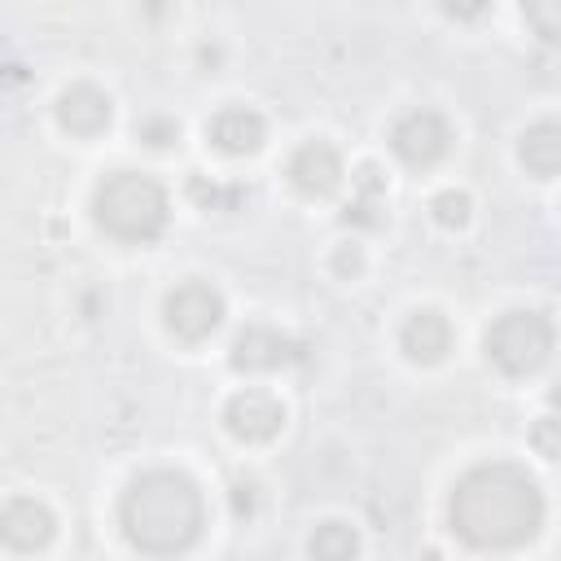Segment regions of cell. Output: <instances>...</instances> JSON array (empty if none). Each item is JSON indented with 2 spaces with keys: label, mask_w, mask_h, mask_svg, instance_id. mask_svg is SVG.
<instances>
[{
  "label": "cell",
  "mask_w": 561,
  "mask_h": 561,
  "mask_svg": "<svg viewBox=\"0 0 561 561\" xmlns=\"http://www.w3.org/2000/svg\"><path fill=\"white\" fill-rule=\"evenodd\" d=\"M539 526H543L539 482L508 460L469 469L451 491V530L469 548L508 552L535 539Z\"/></svg>",
  "instance_id": "6da1fadb"
},
{
  "label": "cell",
  "mask_w": 561,
  "mask_h": 561,
  "mask_svg": "<svg viewBox=\"0 0 561 561\" xmlns=\"http://www.w3.org/2000/svg\"><path fill=\"white\" fill-rule=\"evenodd\" d=\"M118 517L131 548L149 557H171L193 548L202 535V491L175 469H149L127 486Z\"/></svg>",
  "instance_id": "7a4b0ae2"
},
{
  "label": "cell",
  "mask_w": 561,
  "mask_h": 561,
  "mask_svg": "<svg viewBox=\"0 0 561 561\" xmlns=\"http://www.w3.org/2000/svg\"><path fill=\"white\" fill-rule=\"evenodd\" d=\"M92 215L114 241L145 245L158 241L167 228V193L140 171H114L96 184Z\"/></svg>",
  "instance_id": "3957f363"
},
{
  "label": "cell",
  "mask_w": 561,
  "mask_h": 561,
  "mask_svg": "<svg viewBox=\"0 0 561 561\" xmlns=\"http://www.w3.org/2000/svg\"><path fill=\"white\" fill-rule=\"evenodd\" d=\"M486 355L500 373L508 377H530L535 368L548 364L552 355V324L543 311H504L491 329H486Z\"/></svg>",
  "instance_id": "277c9868"
},
{
  "label": "cell",
  "mask_w": 561,
  "mask_h": 561,
  "mask_svg": "<svg viewBox=\"0 0 561 561\" xmlns=\"http://www.w3.org/2000/svg\"><path fill=\"white\" fill-rule=\"evenodd\" d=\"M162 316H167V329H171L175 337L202 342V337H210V333L219 329V320H224V298H219V289H210L206 280H184V285H175V289L167 294Z\"/></svg>",
  "instance_id": "5b68a950"
},
{
  "label": "cell",
  "mask_w": 561,
  "mask_h": 561,
  "mask_svg": "<svg viewBox=\"0 0 561 561\" xmlns=\"http://www.w3.org/2000/svg\"><path fill=\"white\" fill-rule=\"evenodd\" d=\"M451 145V127L438 110H408L390 127V149L408 167H434Z\"/></svg>",
  "instance_id": "8992f818"
},
{
  "label": "cell",
  "mask_w": 561,
  "mask_h": 561,
  "mask_svg": "<svg viewBox=\"0 0 561 561\" xmlns=\"http://www.w3.org/2000/svg\"><path fill=\"white\" fill-rule=\"evenodd\" d=\"M232 368L237 373H272V368H285L294 359H302V342L285 337L280 329H267V324H250L232 337V351H228Z\"/></svg>",
  "instance_id": "52a82bcc"
},
{
  "label": "cell",
  "mask_w": 561,
  "mask_h": 561,
  "mask_svg": "<svg viewBox=\"0 0 561 561\" xmlns=\"http://www.w3.org/2000/svg\"><path fill=\"white\" fill-rule=\"evenodd\" d=\"M224 425H228V434L241 438V443H267V438L280 434L285 408H280V399L267 394V390H241V394L228 399Z\"/></svg>",
  "instance_id": "ba28073f"
},
{
  "label": "cell",
  "mask_w": 561,
  "mask_h": 561,
  "mask_svg": "<svg viewBox=\"0 0 561 561\" xmlns=\"http://www.w3.org/2000/svg\"><path fill=\"white\" fill-rule=\"evenodd\" d=\"M289 184L307 197H329L342 184V158L329 140H307L289 158Z\"/></svg>",
  "instance_id": "9c48e42d"
},
{
  "label": "cell",
  "mask_w": 561,
  "mask_h": 561,
  "mask_svg": "<svg viewBox=\"0 0 561 561\" xmlns=\"http://www.w3.org/2000/svg\"><path fill=\"white\" fill-rule=\"evenodd\" d=\"M267 127H263V114H254L250 105H228L219 110L210 123H206V140L228 153V158H241V153H254L263 145Z\"/></svg>",
  "instance_id": "30bf717a"
},
{
  "label": "cell",
  "mask_w": 561,
  "mask_h": 561,
  "mask_svg": "<svg viewBox=\"0 0 561 561\" xmlns=\"http://www.w3.org/2000/svg\"><path fill=\"white\" fill-rule=\"evenodd\" d=\"M110 114H114L110 96H105L101 88H92V83H75V88H66L61 101H57V118H61V127L75 131V136H96V131H105V127H110Z\"/></svg>",
  "instance_id": "8fae6325"
},
{
  "label": "cell",
  "mask_w": 561,
  "mask_h": 561,
  "mask_svg": "<svg viewBox=\"0 0 561 561\" xmlns=\"http://www.w3.org/2000/svg\"><path fill=\"white\" fill-rule=\"evenodd\" d=\"M0 535H4L9 548L31 552V548L48 543V535H53V513H48L44 504L18 495V500H9L4 513H0Z\"/></svg>",
  "instance_id": "7c38bea8"
},
{
  "label": "cell",
  "mask_w": 561,
  "mask_h": 561,
  "mask_svg": "<svg viewBox=\"0 0 561 561\" xmlns=\"http://www.w3.org/2000/svg\"><path fill=\"white\" fill-rule=\"evenodd\" d=\"M399 346H403V355L408 359H416V364H434V359H443L447 355V346H451V324L438 316V311H412L408 320H403V329H399Z\"/></svg>",
  "instance_id": "4fadbf2b"
},
{
  "label": "cell",
  "mask_w": 561,
  "mask_h": 561,
  "mask_svg": "<svg viewBox=\"0 0 561 561\" xmlns=\"http://www.w3.org/2000/svg\"><path fill=\"white\" fill-rule=\"evenodd\" d=\"M517 158L530 175H561V123L543 118V123L526 127L522 145H517Z\"/></svg>",
  "instance_id": "5bb4252c"
},
{
  "label": "cell",
  "mask_w": 561,
  "mask_h": 561,
  "mask_svg": "<svg viewBox=\"0 0 561 561\" xmlns=\"http://www.w3.org/2000/svg\"><path fill=\"white\" fill-rule=\"evenodd\" d=\"M386 206V180L377 175V167L373 162H364L359 171H355V202L346 206V224H364V228H373Z\"/></svg>",
  "instance_id": "9a60e30c"
},
{
  "label": "cell",
  "mask_w": 561,
  "mask_h": 561,
  "mask_svg": "<svg viewBox=\"0 0 561 561\" xmlns=\"http://www.w3.org/2000/svg\"><path fill=\"white\" fill-rule=\"evenodd\" d=\"M355 548H359V539H355V530L342 526V522H329V526H320V530L311 535V552H316V557H351Z\"/></svg>",
  "instance_id": "2e32d148"
},
{
  "label": "cell",
  "mask_w": 561,
  "mask_h": 561,
  "mask_svg": "<svg viewBox=\"0 0 561 561\" xmlns=\"http://www.w3.org/2000/svg\"><path fill=\"white\" fill-rule=\"evenodd\" d=\"M522 13L543 39L561 44V0H522Z\"/></svg>",
  "instance_id": "e0dca14e"
},
{
  "label": "cell",
  "mask_w": 561,
  "mask_h": 561,
  "mask_svg": "<svg viewBox=\"0 0 561 561\" xmlns=\"http://www.w3.org/2000/svg\"><path fill=\"white\" fill-rule=\"evenodd\" d=\"M430 210H434V219H438L443 228H465V224H469V197L456 193V188L438 193V197L430 202Z\"/></svg>",
  "instance_id": "ac0fdd59"
},
{
  "label": "cell",
  "mask_w": 561,
  "mask_h": 561,
  "mask_svg": "<svg viewBox=\"0 0 561 561\" xmlns=\"http://www.w3.org/2000/svg\"><path fill=\"white\" fill-rule=\"evenodd\" d=\"M530 443H535V451H539L543 460H557V456H561V416H543V421H535Z\"/></svg>",
  "instance_id": "d6986e66"
},
{
  "label": "cell",
  "mask_w": 561,
  "mask_h": 561,
  "mask_svg": "<svg viewBox=\"0 0 561 561\" xmlns=\"http://www.w3.org/2000/svg\"><path fill=\"white\" fill-rule=\"evenodd\" d=\"M193 197L202 202V206H215V210H228L237 197H241V188H224V184H206L202 175L193 180Z\"/></svg>",
  "instance_id": "ffe728a7"
},
{
  "label": "cell",
  "mask_w": 561,
  "mask_h": 561,
  "mask_svg": "<svg viewBox=\"0 0 561 561\" xmlns=\"http://www.w3.org/2000/svg\"><path fill=\"white\" fill-rule=\"evenodd\" d=\"M175 136H180V123L175 118H145L140 123V140L153 145V149H167Z\"/></svg>",
  "instance_id": "44dd1931"
},
{
  "label": "cell",
  "mask_w": 561,
  "mask_h": 561,
  "mask_svg": "<svg viewBox=\"0 0 561 561\" xmlns=\"http://www.w3.org/2000/svg\"><path fill=\"white\" fill-rule=\"evenodd\" d=\"M443 4V13L447 18H456V22H473V18H482L486 13V4L491 0H438Z\"/></svg>",
  "instance_id": "7402d4cb"
},
{
  "label": "cell",
  "mask_w": 561,
  "mask_h": 561,
  "mask_svg": "<svg viewBox=\"0 0 561 561\" xmlns=\"http://www.w3.org/2000/svg\"><path fill=\"white\" fill-rule=\"evenodd\" d=\"M254 508H259L254 486H250V482H237V486H232V513H237V517H254Z\"/></svg>",
  "instance_id": "603a6c76"
},
{
  "label": "cell",
  "mask_w": 561,
  "mask_h": 561,
  "mask_svg": "<svg viewBox=\"0 0 561 561\" xmlns=\"http://www.w3.org/2000/svg\"><path fill=\"white\" fill-rule=\"evenodd\" d=\"M359 267H364V254H359L355 245H351V250H337V272H342V276H355Z\"/></svg>",
  "instance_id": "cb8c5ba5"
},
{
  "label": "cell",
  "mask_w": 561,
  "mask_h": 561,
  "mask_svg": "<svg viewBox=\"0 0 561 561\" xmlns=\"http://www.w3.org/2000/svg\"><path fill=\"white\" fill-rule=\"evenodd\" d=\"M548 399H552V408H557V412H561V381H557V386H552V394H548Z\"/></svg>",
  "instance_id": "d4e9b609"
}]
</instances>
